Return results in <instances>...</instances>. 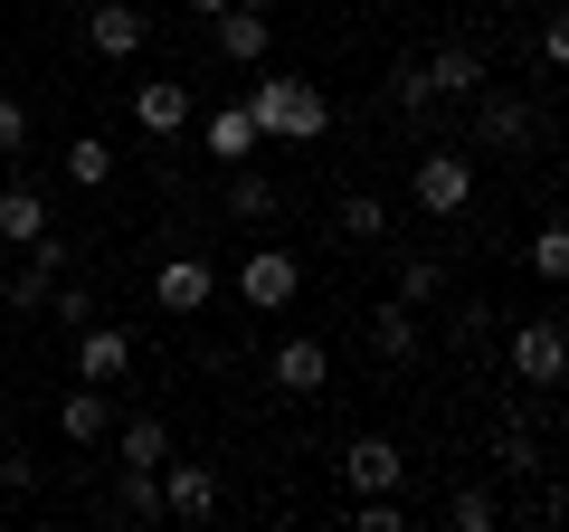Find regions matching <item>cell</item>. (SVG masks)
<instances>
[{
    "label": "cell",
    "mask_w": 569,
    "mask_h": 532,
    "mask_svg": "<svg viewBox=\"0 0 569 532\" xmlns=\"http://www.w3.org/2000/svg\"><path fill=\"white\" fill-rule=\"evenodd\" d=\"M0 305H10V314H39V305H48V276H39V266H20V276H0Z\"/></svg>",
    "instance_id": "28"
},
{
    "label": "cell",
    "mask_w": 569,
    "mask_h": 532,
    "mask_svg": "<svg viewBox=\"0 0 569 532\" xmlns=\"http://www.w3.org/2000/svg\"><path fill=\"white\" fill-rule=\"evenodd\" d=\"M228 219L266 228V219H276V181H266V171H238V181H228Z\"/></svg>",
    "instance_id": "21"
},
{
    "label": "cell",
    "mask_w": 569,
    "mask_h": 532,
    "mask_svg": "<svg viewBox=\"0 0 569 532\" xmlns=\"http://www.w3.org/2000/svg\"><path fill=\"white\" fill-rule=\"evenodd\" d=\"M447 295V257H399V305H437Z\"/></svg>",
    "instance_id": "23"
},
{
    "label": "cell",
    "mask_w": 569,
    "mask_h": 532,
    "mask_svg": "<svg viewBox=\"0 0 569 532\" xmlns=\"http://www.w3.org/2000/svg\"><path fill=\"white\" fill-rule=\"evenodd\" d=\"M342 238H351V247L389 238V200H380V190H351V200H342Z\"/></svg>",
    "instance_id": "22"
},
{
    "label": "cell",
    "mask_w": 569,
    "mask_h": 532,
    "mask_svg": "<svg viewBox=\"0 0 569 532\" xmlns=\"http://www.w3.org/2000/svg\"><path fill=\"white\" fill-rule=\"evenodd\" d=\"M190 115H200V96H190L181 77H152V86H133V124L152 134V144H171V134H181Z\"/></svg>",
    "instance_id": "9"
},
{
    "label": "cell",
    "mask_w": 569,
    "mask_h": 532,
    "mask_svg": "<svg viewBox=\"0 0 569 532\" xmlns=\"http://www.w3.org/2000/svg\"><path fill=\"white\" fill-rule=\"evenodd\" d=\"M342 475H351V494H399L408 456L389 447V437H351V447H342Z\"/></svg>",
    "instance_id": "14"
},
{
    "label": "cell",
    "mask_w": 569,
    "mask_h": 532,
    "mask_svg": "<svg viewBox=\"0 0 569 532\" xmlns=\"http://www.w3.org/2000/svg\"><path fill=\"white\" fill-rule=\"evenodd\" d=\"M20 152H29V105L0 96V162H20Z\"/></svg>",
    "instance_id": "30"
},
{
    "label": "cell",
    "mask_w": 569,
    "mask_h": 532,
    "mask_svg": "<svg viewBox=\"0 0 569 532\" xmlns=\"http://www.w3.org/2000/svg\"><path fill=\"white\" fill-rule=\"evenodd\" d=\"M238 10H266V20H276V0H238Z\"/></svg>",
    "instance_id": "33"
},
{
    "label": "cell",
    "mask_w": 569,
    "mask_h": 532,
    "mask_svg": "<svg viewBox=\"0 0 569 532\" xmlns=\"http://www.w3.org/2000/svg\"><path fill=\"white\" fill-rule=\"evenodd\" d=\"M370 352H380V362H418V352H427V324H418V305H399V295H389V305L370 314Z\"/></svg>",
    "instance_id": "15"
},
{
    "label": "cell",
    "mask_w": 569,
    "mask_h": 532,
    "mask_svg": "<svg viewBox=\"0 0 569 532\" xmlns=\"http://www.w3.org/2000/svg\"><path fill=\"white\" fill-rule=\"evenodd\" d=\"M209 257H162V276H152V305L162 314H209Z\"/></svg>",
    "instance_id": "13"
},
{
    "label": "cell",
    "mask_w": 569,
    "mask_h": 532,
    "mask_svg": "<svg viewBox=\"0 0 569 532\" xmlns=\"http://www.w3.org/2000/svg\"><path fill=\"white\" fill-rule=\"evenodd\" d=\"M399 10H418V0H399Z\"/></svg>",
    "instance_id": "35"
},
{
    "label": "cell",
    "mask_w": 569,
    "mask_h": 532,
    "mask_svg": "<svg viewBox=\"0 0 569 532\" xmlns=\"http://www.w3.org/2000/svg\"><path fill=\"white\" fill-rule=\"evenodd\" d=\"M503 371H512L522 390H560V371H569V333H560V314H531V324H512Z\"/></svg>",
    "instance_id": "3"
},
{
    "label": "cell",
    "mask_w": 569,
    "mask_h": 532,
    "mask_svg": "<svg viewBox=\"0 0 569 532\" xmlns=\"http://www.w3.org/2000/svg\"><path fill=\"white\" fill-rule=\"evenodd\" d=\"M475 86H485V58H475V48H437V58H408L399 67V105H408V115L456 105V96H475Z\"/></svg>",
    "instance_id": "2"
},
{
    "label": "cell",
    "mask_w": 569,
    "mask_h": 532,
    "mask_svg": "<svg viewBox=\"0 0 569 532\" xmlns=\"http://www.w3.org/2000/svg\"><path fill=\"white\" fill-rule=\"evenodd\" d=\"M247 115H257V144H323L332 134V96L313 77H257Z\"/></svg>",
    "instance_id": "1"
},
{
    "label": "cell",
    "mask_w": 569,
    "mask_h": 532,
    "mask_svg": "<svg viewBox=\"0 0 569 532\" xmlns=\"http://www.w3.org/2000/svg\"><path fill=\"white\" fill-rule=\"evenodd\" d=\"M209 152L219 162H257V115L247 105H209Z\"/></svg>",
    "instance_id": "17"
},
{
    "label": "cell",
    "mask_w": 569,
    "mask_h": 532,
    "mask_svg": "<svg viewBox=\"0 0 569 532\" xmlns=\"http://www.w3.org/2000/svg\"><path fill=\"white\" fill-rule=\"evenodd\" d=\"M48 305H58V324L77 333V324H96V295L77 286V276H58V286H48Z\"/></svg>",
    "instance_id": "29"
},
{
    "label": "cell",
    "mask_w": 569,
    "mask_h": 532,
    "mask_svg": "<svg viewBox=\"0 0 569 532\" xmlns=\"http://www.w3.org/2000/svg\"><path fill=\"white\" fill-rule=\"evenodd\" d=\"M531 276H550V286L569 276V228H560V219H541V228H531Z\"/></svg>",
    "instance_id": "25"
},
{
    "label": "cell",
    "mask_w": 569,
    "mask_h": 532,
    "mask_svg": "<svg viewBox=\"0 0 569 532\" xmlns=\"http://www.w3.org/2000/svg\"><path fill=\"white\" fill-rule=\"evenodd\" d=\"M238 295H247V314H284L295 295H305V257H295V247H247Z\"/></svg>",
    "instance_id": "4"
},
{
    "label": "cell",
    "mask_w": 569,
    "mask_h": 532,
    "mask_svg": "<svg viewBox=\"0 0 569 532\" xmlns=\"http://www.w3.org/2000/svg\"><path fill=\"white\" fill-rule=\"evenodd\" d=\"M58 437H67V447H96V437H114V390L77 381V390L58 400Z\"/></svg>",
    "instance_id": "11"
},
{
    "label": "cell",
    "mask_w": 569,
    "mask_h": 532,
    "mask_svg": "<svg viewBox=\"0 0 569 532\" xmlns=\"http://www.w3.org/2000/svg\"><path fill=\"white\" fill-rule=\"evenodd\" d=\"M560 67H569V20L550 10V20H541V77H560Z\"/></svg>",
    "instance_id": "32"
},
{
    "label": "cell",
    "mask_w": 569,
    "mask_h": 532,
    "mask_svg": "<svg viewBox=\"0 0 569 532\" xmlns=\"http://www.w3.org/2000/svg\"><path fill=\"white\" fill-rule=\"evenodd\" d=\"M475 134H485V144H531V105L522 96H485L475 105Z\"/></svg>",
    "instance_id": "18"
},
{
    "label": "cell",
    "mask_w": 569,
    "mask_h": 532,
    "mask_svg": "<svg viewBox=\"0 0 569 532\" xmlns=\"http://www.w3.org/2000/svg\"><path fill=\"white\" fill-rule=\"evenodd\" d=\"M77 381H96V390L133 381V333L123 324H77Z\"/></svg>",
    "instance_id": "7"
},
{
    "label": "cell",
    "mask_w": 569,
    "mask_h": 532,
    "mask_svg": "<svg viewBox=\"0 0 569 532\" xmlns=\"http://www.w3.org/2000/svg\"><path fill=\"white\" fill-rule=\"evenodd\" d=\"M209 39H219V58H228V67H257V58H266V39H276V20L228 0V10H209Z\"/></svg>",
    "instance_id": "12"
},
{
    "label": "cell",
    "mask_w": 569,
    "mask_h": 532,
    "mask_svg": "<svg viewBox=\"0 0 569 532\" xmlns=\"http://www.w3.org/2000/svg\"><path fill=\"white\" fill-rule=\"evenodd\" d=\"M152 485H162V513H181V523H209V513H219V475L209 466H152Z\"/></svg>",
    "instance_id": "10"
},
{
    "label": "cell",
    "mask_w": 569,
    "mask_h": 532,
    "mask_svg": "<svg viewBox=\"0 0 569 532\" xmlns=\"http://www.w3.org/2000/svg\"><path fill=\"white\" fill-rule=\"evenodd\" d=\"M142 39H152V20H142L133 0H96V10H86V48H96V58H142Z\"/></svg>",
    "instance_id": "8"
},
{
    "label": "cell",
    "mask_w": 569,
    "mask_h": 532,
    "mask_svg": "<svg viewBox=\"0 0 569 532\" xmlns=\"http://www.w3.org/2000/svg\"><path fill=\"white\" fill-rule=\"evenodd\" d=\"M447 523H456V532H493V523H503V504H493L485 485H466V494L447 504Z\"/></svg>",
    "instance_id": "26"
},
{
    "label": "cell",
    "mask_w": 569,
    "mask_h": 532,
    "mask_svg": "<svg viewBox=\"0 0 569 532\" xmlns=\"http://www.w3.org/2000/svg\"><path fill=\"white\" fill-rule=\"evenodd\" d=\"M266 381H276L284 400H323V381H332V352L313 343V333H284V343L266 352Z\"/></svg>",
    "instance_id": "6"
},
{
    "label": "cell",
    "mask_w": 569,
    "mask_h": 532,
    "mask_svg": "<svg viewBox=\"0 0 569 532\" xmlns=\"http://www.w3.org/2000/svg\"><path fill=\"white\" fill-rule=\"evenodd\" d=\"M190 10H200V20H209V10H228V0H190Z\"/></svg>",
    "instance_id": "34"
},
{
    "label": "cell",
    "mask_w": 569,
    "mask_h": 532,
    "mask_svg": "<svg viewBox=\"0 0 569 532\" xmlns=\"http://www.w3.org/2000/svg\"><path fill=\"white\" fill-rule=\"evenodd\" d=\"M493 466L531 475V466H541V447H531V437H522V428H512V418H503V437H493Z\"/></svg>",
    "instance_id": "31"
},
{
    "label": "cell",
    "mask_w": 569,
    "mask_h": 532,
    "mask_svg": "<svg viewBox=\"0 0 569 532\" xmlns=\"http://www.w3.org/2000/svg\"><path fill=\"white\" fill-rule=\"evenodd\" d=\"M67 181L104 190V181H114V144H104V134H77V144H67Z\"/></svg>",
    "instance_id": "19"
},
{
    "label": "cell",
    "mask_w": 569,
    "mask_h": 532,
    "mask_svg": "<svg viewBox=\"0 0 569 532\" xmlns=\"http://www.w3.org/2000/svg\"><path fill=\"white\" fill-rule=\"evenodd\" d=\"M408 200H418L427 219H456V209L475 200V162L466 152H418V162H408Z\"/></svg>",
    "instance_id": "5"
},
{
    "label": "cell",
    "mask_w": 569,
    "mask_h": 532,
    "mask_svg": "<svg viewBox=\"0 0 569 532\" xmlns=\"http://www.w3.org/2000/svg\"><path fill=\"white\" fill-rule=\"evenodd\" d=\"M351 513H361V532H408V504H399V494H351Z\"/></svg>",
    "instance_id": "27"
},
{
    "label": "cell",
    "mask_w": 569,
    "mask_h": 532,
    "mask_svg": "<svg viewBox=\"0 0 569 532\" xmlns=\"http://www.w3.org/2000/svg\"><path fill=\"white\" fill-rule=\"evenodd\" d=\"M114 513H133V523H152V513H162V485H152V466H123V475H114Z\"/></svg>",
    "instance_id": "24"
},
{
    "label": "cell",
    "mask_w": 569,
    "mask_h": 532,
    "mask_svg": "<svg viewBox=\"0 0 569 532\" xmlns=\"http://www.w3.org/2000/svg\"><path fill=\"white\" fill-rule=\"evenodd\" d=\"M114 447H123V466H162V456H171V428H162V418H123V437H114Z\"/></svg>",
    "instance_id": "20"
},
{
    "label": "cell",
    "mask_w": 569,
    "mask_h": 532,
    "mask_svg": "<svg viewBox=\"0 0 569 532\" xmlns=\"http://www.w3.org/2000/svg\"><path fill=\"white\" fill-rule=\"evenodd\" d=\"M39 228H48V190L39 181H10V190H0V247H29Z\"/></svg>",
    "instance_id": "16"
}]
</instances>
